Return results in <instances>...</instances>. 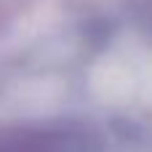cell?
I'll return each instance as SVG.
<instances>
[{
    "label": "cell",
    "instance_id": "obj_1",
    "mask_svg": "<svg viewBox=\"0 0 152 152\" xmlns=\"http://www.w3.org/2000/svg\"><path fill=\"white\" fill-rule=\"evenodd\" d=\"M0 152H64L59 139H48L45 134L13 131L0 134Z\"/></svg>",
    "mask_w": 152,
    "mask_h": 152
}]
</instances>
